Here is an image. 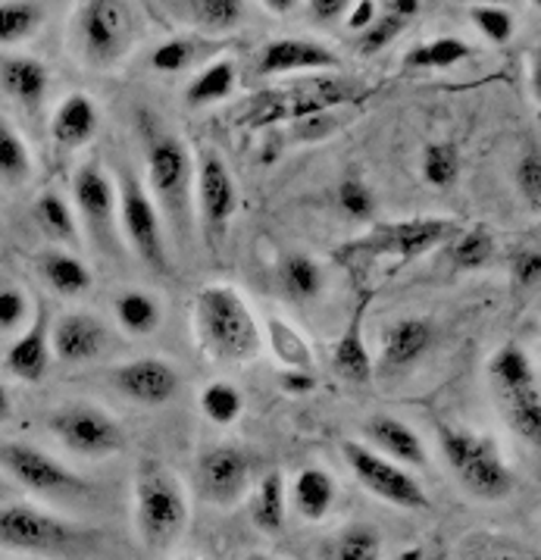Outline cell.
I'll use <instances>...</instances> for the list:
<instances>
[{
    "mask_svg": "<svg viewBox=\"0 0 541 560\" xmlns=\"http://www.w3.org/2000/svg\"><path fill=\"white\" fill-rule=\"evenodd\" d=\"M0 85L25 110H38L50 89V72L35 57H7L0 63Z\"/></svg>",
    "mask_w": 541,
    "mask_h": 560,
    "instance_id": "obj_22",
    "label": "cell"
},
{
    "mask_svg": "<svg viewBox=\"0 0 541 560\" xmlns=\"http://www.w3.org/2000/svg\"><path fill=\"white\" fill-rule=\"evenodd\" d=\"M254 526L267 536H279L285 526V479L282 472H267L254 489Z\"/></svg>",
    "mask_w": 541,
    "mask_h": 560,
    "instance_id": "obj_29",
    "label": "cell"
},
{
    "mask_svg": "<svg viewBox=\"0 0 541 560\" xmlns=\"http://www.w3.org/2000/svg\"><path fill=\"white\" fill-rule=\"evenodd\" d=\"M32 314V301L25 298L23 289H0V332L20 329Z\"/></svg>",
    "mask_w": 541,
    "mask_h": 560,
    "instance_id": "obj_46",
    "label": "cell"
},
{
    "mask_svg": "<svg viewBox=\"0 0 541 560\" xmlns=\"http://www.w3.org/2000/svg\"><path fill=\"white\" fill-rule=\"evenodd\" d=\"M97 126H101L97 104L91 101L85 91H72V94H67V97L60 101V107L54 113V119H50V135H54V141H57L60 148L75 151V148L89 144L91 138H94V132H97Z\"/></svg>",
    "mask_w": 541,
    "mask_h": 560,
    "instance_id": "obj_21",
    "label": "cell"
},
{
    "mask_svg": "<svg viewBox=\"0 0 541 560\" xmlns=\"http://www.w3.org/2000/svg\"><path fill=\"white\" fill-rule=\"evenodd\" d=\"M50 432L82 457H110L126 448V432L94 404H63L47 417Z\"/></svg>",
    "mask_w": 541,
    "mask_h": 560,
    "instance_id": "obj_7",
    "label": "cell"
},
{
    "mask_svg": "<svg viewBox=\"0 0 541 560\" xmlns=\"http://www.w3.org/2000/svg\"><path fill=\"white\" fill-rule=\"evenodd\" d=\"M110 348V329L89 311H69L50 332V351L63 363H91Z\"/></svg>",
    "mask_w": 541,
    "mask_h": 560,
    "instance_id": "obj_15",
    "label": "cell"
},
{
    "mask_svg": "<svg viewBox=\"0 0 541 560\" xmlns=\"http://www.w3.org/2000/svg\"><path fill=\"white\" fill-rule=\"evenodd\" d=\"M32 217H35L38 229L45 232L50 242L79 245V223H75V217H72V207H69L57 191L38 195V201L32 203Z\"/></svg>",
    "mask_w": 541,
    "mask_h": 560,
    "instance_id": "obj_30",
    "label": "cell"
},
{
    "mask_svg": "<svg viewBox=\"0 0 541 560\" xmlns=\"http://www.w3.org/2000/svg\"><path fill=\"white\" fill-rule=\"evenodd\" d=\"M72 195H75V207L85 217L89 229L101 238V245H107L110 232H114L116 220V185L114 179L97 166V163H85L75 170L72 176Z\"/></svg>",
    "mask_w": 541,
    "mask_h": 560,
    "instance_id": "obj_16",
    "label": "cell"
},
{
    "mask_svg": "<svg viewBox=\"0 0 541 560\" xmlns=\"http://www.w3.org/2000/svg\"><path fill=\"white\" fill-rule=\"evenodd\" d=\"M198 486L201 494L216 508L238 504L250 486V460L245 451L238 448H213L207 451L198 464Z\"/></svg>",
    "mask_w": 541,
    "mask_h": 560,
    "instance_id": "obj_14",
    "label": "cell"
},
{
    "mask_svg": "<svg viewBox=\"0 0 541 560\" xmlns=\"http://www.w3.org/2000/svg\"><path fill=\"white\" fill-rule=\"evenodd\" d=\"M195 195L201 207V223L207 238H216L226 232L228 220L235 217L238 207V185L228 173L226 160L216 151H203L195 170Z\"/></svg>",
    "mask_w": 541,
    "mask_h": 560,
    "instance_id": "obj_12",
    "label": "cell"
},
{
    "mask_svg": "<svg viewBox=\"0 0 541 560\" xmlns=\"http://www.w3.org/2000/svg\"><path fill=\"white\" fill-rule=\"evenodd\" d=\"M50 358H54V351H50L47 314L45 307L38 304L32 323H28V329L7 348L3 366H7L16 380L42 382L47 376V370H50Z\"/></svg>",
    "mask_w": 541,
    "mask_h": 560,
    "instance_id": "obj_18",
    "label": "cell"
},
{
    "mask_svg": "<svg viewBox=\"0 0 541 560\" xmlns=\"http://www.w3.org/2000/svg\"><path fill=\"white\" fill-rule=\"evenodd\" d=\"M351 10V3L348 0H310L307 3V13L314 16L316 23H332V20H339Z\"/></svg>",
    "mask_w": 541,
    "mask_h": 560,
    "instance_id": "obj_49",
    "label": "cell"
},
{
    "mask_svg": "<svg viewBox=\"0 0 541 560\" xmlns=\"http://www.w3.org/2000/svg\"><path fill=\"white\" fill-rule=\"evenodd\" d=\"M114 314L129 336H151L163 323L160 301L154 294L141 292V289H129V292L119 294L114 301Z\"/></svg>",
    "mask_w": 541,
    "mask_h": 560,
    "instance_id": "obj_28",
    "label": "cell"
},
{
    "mask_svg": "<svg viewBox=\"0 0 541 560\" xmlns=\"http://www.w3.org/2000/svg\"><path fill=\"white\" fill-rule=\"evenodd\" d=\"M404 20H398V16H391V13H383V16H376L369 28H363L361 32V42H357V50H361L363 57H373V54H379L383 47H388L401 32H404Z\"/></svg>",
    "mask_w": 541,
    "mask_h": 560,
    "instance_id": "obj_42",
    "label": "cell"
},
{
    "mask_svg": "<svg viewBox=\"0 0 541 560\" xmlns=\"http://www.w3.org/2000/svg\"><path fill=\"white\" fill-rule=\"evenodd\" d=\"M132 35H136V23L122 3L89 0L75 10V42L89 67H116L132 45Z\"/></svg>",
    "mask_w": 541,
    "mask_h": 560,
    "instance_id": "obj_5",
    "label": "cell"
},
{
    "mask_svg": "<svg viewBox=\"0 0 541 560\" xmlns=\"http://www.w3.org/2000/svg\"><path fill=\"white\" fill-rule=\"evenodd\" d=\"M267 7L275 10V13H289V10L294 7V0H267Z\"/></svg>",
    "mask_w": 541,
    "mask_h": 560,
    "instance_id": "obj_54",
    "label": "cell"
},
{
    "mask_svg": "<svg viewBox=\"0 0 541 560\" xmlns=\"http://www.w3.org/2000/svg\"><path fill=\"white\" fill-rule=\"evenodd\" d=\"M339 67V57L329 47L307 42V38H275L260 50L257 69L263 75H285V72H304V69Z\"/></svg>",
    "mask_w": 541,
    "mask_h": 560,
    "instance_id": "obj_19",
    "label": "cell"
},
{
    "mask_svg": "<svg viewBox=\"0 0 541 560\" xmlns=\"http://www.w3.org/2000/svg\"><path fill=\"white\" fill-rule=\"evenodd\" d=\"M45 25V7L28 0H0V47L28 42Z\"/></svg>",
    "mask_w": 541,
    "mask_h": 560,
    "instance_id": "obj_32",
    "label": "cell"
},
{
    "mask_svg": "<svg viewBox=\"0 0 541 560\" xmlns=\"http://www.w3.org/2000/svg\"><path fill=\"white\" fill-rule=\"evenodd\" d=\"M28 176H32L28 144L7 119H0V182L23 185V182H28Z\"/></svg>",
    "mask_w": 541,
    "mask_h": 560,
    "instance_id": "obj_36",
    "label": "cell"
},
{
    "mask_svg": "<svg viewBox=\"0 0 541 560\" xmlns=\"http://www.w3.org/2000/svg\"><path fill=\"white\" fill-rule=\"evenodd\" d=\"M148 176L163 210L176 220V229L181 232L188 223V207H191V191H195V166H191L188 148L176 135H157L151 141Z\"/></svg>",
    "mask_w": 541,
    "mask_h": 560,
    "instance_id": "obj_8",
    "label": "cell"
},
{
    "mask_svg": "<svg viewBox=\"0 0 541 560\" xmlns=\"http://www.w3.org/2000/svg\"><path fill=\"white\" fill-rule=\"evenodd\" d=\"M245 560H275V558H270V555H248Z\"/></svg>",
    "mask_w": 541,
    "mask_h": 560,
    "instance_id": "obj_55",
    "label": "cell"
},
{
    "mask_svg": "<svg viewBox=\"0 0 541 560\" xmlns=\"http://www.w3.org/2000/svg\"><path fill=\"white\" fill-rule=\"evenodd\" d=\"M435 345V329L426 316H398L383 329V370L404 373L426 358Z\"/></svg>",
    "mask_w": 541,
    "mask_h": 560,
    "instance_id": "obj_17",
    "label": "cell"
},
{
    "mask_svg": "<svg viewBox=\"0 0 541 560\" xmlns=\"http://www.w3.org/2000/svg\"><path fill=\"white\" fill-rule=\"evenodd\" d=\"M235 89V63L228 60H216L203 69L201 75L188 85V104L191 107H207V104H216L228 97Z\"/></svg>",
    "mask_w": 541,
    "mask_h": 560,
    "instance_id": "obj_37",
    "label": "cell"
},
{
    "mask_svg": "<svg viewBox=\"0 0 541 560\" xmlns=\"http://www.w3.org/2000/svg\"><path fill=\"white\" fill-rule=\"evenodd\" d=\"M267 341H270L272 354L282 360L289 370H301V373H310V366H314V351H310V345L304 341V336L289 326L285 319H279V316H270L267 319Z\"/></svg>",
    "mask_w": 541,
    "mask_h": 560,
    "instance_id": "obj_34",
    "label": "cell"
},
{
    "mask_svg": "<svg viewBox=\"0 0 541 560\" xmlns=\"http://www.w3.org/2000/svg\"><path fill=\"white\" fill-rule=\"evenodd\" d=\"M13 417V395H10V388L0 382V423H7Z\"/></svg>",
    "mask_w": 541,
    "mask_h": 560,
    "instance_id": "obj_53",
    "label": "cell"
},
{
    "mask_svg": "<svg viewBox=\"0 0 541 560\" xmlns=\"http://www.w3.org/2000/svg\"><path fill=\"white\" fill-rule=\"evenodd\" d=\"M514 272H517L519 285H522V289H539V279H541L539 247H526V250L517 257V267H514Z\"/></svg>",
    "mask_w": 541,
    "mask_h": 560,
    "instance_id": "obj_48",
    "label": "cell"
},
{
    "mask_svg": "<svg viewBox=\"0 0 541 560\" xmlns=\"http://www.w3.org/2000/svg\"><path fill=\"white\" fill-rule=\"evenodd\" d=\"M492 254H495V242H492V235H489L485 229H470V232H463V235H457V238H454L451 257L457 267H463V269L485 267V264L492 260Z\"/></svg>",
    "mask_w": 541,
    "mask_h": 560,
    "instance_id": "obj_41",
    "label": "cell"
},
{
    "mask_svg": "<svg viewBox=\"0 0 541 560\" xmlns=\"http://www.w3.org/2000/svg\"><path fill=\"white\" fill-rule=\"evenodd\" d=\"M292 492L297 514L304 516V520H310V523H319V520H326V516L332 514L339 486L322 467H307V470L297 472Z\"/></svg>",
    "mask_w": 541,
    "mask_h": 560,
    "instance_id": "obj_26",
    "label": "cell"
},
{
    "mask_svg": "<svg viewBox=\"0 0 541 560\" xmlns=\"http://www.w3.org/2000/svg\"><path fill=\"white\" fill-rule=\"evenodd\" d=\"M179 560H203V558H179Z\"/></svg>",
    "mask_w": 541,
    "mask_h": 560,
    "instance_id": "obj_57",
    "label": "cell"
},
{
    "mask_svg": "<svg viewBox=\"0 0 541 560\" xmlns=\"http://www.w3.org/2000/svg\"><path fill=\"white\" fill-rule=\"evenodd\" d=\"M470 16H473L475 28L495 45H504L514 35V16L501 7H473Z\"/></svg>",
    "mask_w": 541,
    "mask_h": 560,
    "instance_id": "obj_44",
    "label": "cell"
},
{
    "mask_svg": "<svg viewBox=\"0 0 541 560\" xmlns=\"http://www.w3.org/2000/svg\"><path fill=\"white\" fill-rule=\"evenodd\" d=\"M457 235V225L448 220H413V223H388L369 232L366 238H357L351 247L341 250V257H420L438 242H448Z\"/></svg>",
    "mask_w": 541,
    "mask_h": 560,
    "instance_id": "obj_11",
    "label": "cell"
},
{
    "mask_svg": "<svg viewBox=\"0 0 541 560\" xmlns=\"http://www.w3.org/2000/svg\"><path fill=\"white\" fill-rule=\"evenodd\" d=\"M176 10L185 13L181 20H188L203 32H226L245 16V7L238 0H188V3H176Z\"/></svg>",
    "mask_w": 541,
    "mask_h": 560,
    "instance_id": "obj_33",
    "label": "cell"
},
{
    "mask_svg": "<svg viewBox=\"0 0 541 560\" xmlns=\"http://www.w3.org/2000/svg\"><path fill=\"white\" fill-rule=\"evenodd\" d=\"M110 380L126 398L148 407L173 401L181 388V373L176 370V363L163 358H136L119 363Z\"/></svg>",
    "mask_w": 541,
    "mask_h": 560,
    "instance_id": "obj_13",
    "label": "cell"
},
{
    "mask_svg": "<svg viewBox=\"0 0 541 560\" xmlns=\"http://www.w3.org/2000/svg\"><path fill=\"white\" fill-rule=\"evenodd\" d=\"M504 407V417L507 423L514 427L519 439H526L529 445H539L541 442V392L539 385H529V388H519L514 395H504L501 398Z\"/></svg>",
    "mask_w": 541,
    "mask_h": 560,
    "instance_id": "obj_31",
    "label": "cell"
},
{
    "mask_svg": "<svg viewBox=\"0 0 541 560\" xmlns=\"http://www.w3.org/2000/svg\"><path fill=\"white\" fill-rule=\"evenodd\" d=\"M0 467L10 472L23 489L38 494H82L89 482L75 470H69L54 454L35 448L28 442H7L0 445Z\"/></svg>",
    "mask_w": 541,
    "mask_h": 560,
    "instance_id": "obj_9",
    "label": "cell"
},
{
    "mask_svg": "<svg viewBox=\"0 0 541 560\" xmlns=\"http://www.w3.org/2000/svg\"><path fill=\"white\" fill-rule=\"evenodd\" d=\"M366 439L373 442V451L395 460L398 467H426L428 464L420 435L395 417H385V413L373 417L366 423Z\"/></svg>",
    "mask_w": 541,
    "mask_h": 560,
    "instance_id": "obj_20",
    "label": "cell"
},
{
    "mask_svg": "<svg viewBox=\"0 0 541 560\" xmlns=\"http://www.w3.org/2000/svg\"><path fill=\"white\" fill-rule=\"evenodd\" d=\"M119 223L129 238V245L138 257L157 272H169L166 242H163V225H160L157 203L141 188L136 176H122L119 182Z\"/></svg>",
    "mask_w": 541,
    "mask_h": 560,
    "instance_id": "obj_10",
    "label": "cell"
},
{
    "mask_svg": "<svg viewBox=\"0 0 541 560\" xmlns=\"http://www.w3.org/2000/svg\"><path fill=\"white\" fill-rule=\"evenodd\" d=\"M467 57H470V47L460 38H435V42L413 47L404 57V63L410 69H448Z\"/></svg>",
    "mask_w": 541,
    "mask_h": 560,
    "instance_id": "obj_39",
    "label": "cell"
},
{
    "mask_svg": "<svg viewBox=\"0 0 541 560\" xmlns=\"http://www.w3.org/2000/svg\"><path fill=\"white\" fill-rule=\"evenodd\" d=\"M385 13H391V16L410 23V20L420 13V0H388V3H385Z\"/></svg>",
    "mask_w": 541,
    "mask_h": 560,
    "instance_id": "obj_52",
    "label": "cell"
},
{
    "mask_svg": "<svg viewBox=\"0 0 541 560\" xmlns=\"http://www.w3.org/2000/svg\"><path fill=\"white\" fill-rule=\"evenodd\" d=\"M438 445L451 467L460 489L475 501H504L517 489V476L507 467L504 454L492 435H482L473 429H460L442 423L438 427Z\"/></svg>",
    "mask_w": 541,
    "mask_h": 560,
    "instance_id": "obj_2",
    "label": "cell"
},
{
    "mask_svg": "<svg viewBox=\"0 0 541 560\" xmlns=\"http://www.w3.org/2000/svg\"><path fill=\"white\" fill-rule=\"evenodd\" d=\"M91 533L79 529L63 516L42 511L35 504H0V548L38 555V558H69L89 545Z\"/></svg>",
    "mask_w": 541,
    "mask_h": 560,
    "instance_id": "obj_4",
    "label": "cell"
},
{
    "mask_svg": "<svg viewBox=\"0 0 541 560\" xmlns=\"http://www.w3.org/2000/svg\"><path fill=\"white\" fill-rule=\"evenodd\" d=\"M0 492H3V482H0Z\"/></svg>",
    "mask_w": 541,
    "mask_h": 560,
    "instance_id": "obj_58",
    "label": "cell"
},
{
    "mask_svg": "<svg viewBox=\"0 0 541 560\" xmlns=\"http://www.w3.org/2000/svg\"><path fill=\"white\" fill-rule=\"evenodd\" d=\"M517 188L526 198V203L539 213L541 210V154L539 148L529 151L526 158L517 163Z\"/></svg>",
    "mask_w": 541,
    "mask_h": 560,
    "instance_id": "obj_45",
    "label": "cell"
},
{
    "mask_svg": "<svg viewBox=\"0 0 541 560\" xmlns=\"http://www.w3.org/2000/svg\"><path fill=\"white\" fill-rule=\"evenodd\" d=\"M339 207L344 217L351 220H369L376 213V195L357 179H344L339 185Z\"/></svg>",
    "mask_w": 541,
    "mask_h": 560,
    "instance_id": "obj_43",
    "label": "cell"
},
{
    "mask_svg": "<svg viewBox=\"0 0 541 560\" xmlns=\"http://www.w3.org/2000/svg\"><path fill=\"white\" fill-rule=\"evenodd\" d=\"M188 494L179 476L157 460H144L136 476V533L148 551H166L188 529Z\"/></svg>",
    "mask_w": 541,
    "mask_h": 560,
    "instance_id": "obj_3",
    "label": "cell"
},
{
    "mask_svg": "<svg viewBox=\"0 0 541 560\" xmlns=\"http://www.w3.org/2000/svg\"><path fill=\"white\" fill-rule=\"evenodd\" d=\"M344 460L351 472L357 476L363 489L369 494H376L379 501L401 508V511H428V494L426 489L395 460L383 457L379 451H373L369 445L361 442H344Z\"/></svg>",
    "mask_w": 541,
    "mask_h": 560,
    "instance_id": "obj_6",
    "label": "cell"
},
{
    "mask_svg": "<svg viewBox=\"0 0 541 560\" xmlns=\"http://www.w3.org/2000/svg\"><path fill=\"white\" fill-rule=\"evenodd\" d=\"M351 16L344 20L351 32H363V28H369L373 20H376V3H369V0H363V3H351V10H348Z\"/></svg>",
    "mask_w": 541,
    "mask_h": 560,
    "instance_id": "obj_51",
    "label": "cell"
},
{
    "mask_svg": "<svg viewBox=\"0 0 541 560\" xmlns=\"http://www.w3.org/2000/svg\"><path fill=\"white\" fill-rule=\"evenodd\" d=\"M385 538L373 523H348L322 541L319 560H383Z\"/></svg>",
    "mask_w": 541,
    "mask_h": 560,
    "instance_id": "obj_23",
    "label": "cell"
},
{
    "mask_svg": "<svg viewBox=\"0 0 541 560\" xmlns=\"http://www.w3.org/2000/svg\"><path fill=\"white\" fill-rule=\"evenodd\" d=\"M38 272H42L47 289L63 294V298H75L91 289V269L75 254L60 250V247L38 254Z\"/></svg>",
    "mask_w": 541,
    "mask_h": 560,
    "instance_id": "obj_25",
    "label": "cell"
},
{
    "mask_svg": "<svg viewBox=\"0 0 541 560\" xmlns=\"http://www.w3.org/2000/svg\"><path fill=\"white\" fill-rule=\"evenodd\" d=\"M366 307H369V294L357 301L354 314H351V323L341 336L339 348H336V370L339 376H344L348 382H369L373 380V358L363 345V316H366Z\"/></svg>",
    "mask_w": 541,
    "mask_h": 560,
    "instance_id": "obj_24",
    "label": "cell"
},
{
    "mask_svg": "<svg viewBox=\"0 0 541 560\" xmlns=\"http://www.w3.org/2000/svg\"><path fill=\"white\" fill-rule=\"evenodd\" d=\"M489 376H492V385L497 388V398L514 395V392L529 388V385H539L536 370H532V360H529V354L519 345L497 348L495 358L489 360Z\"/></svg>",
    "mask_w": 541,
    "mask_h": 560,
    "instance_id": "obj_27",
    "label": "cell"
},
{
    "mask_svg": "<svg viewBox=\"0 0 541 560\" xmlns=\"http://www.w3.org/2000/svg\"><path fill=\"white\" fill-rule=\"evenodd\" d=\"M195 329L203 354L245 363L260 354V329L245 298L228 285H207L195 298Z\"/></svg>",
    "mask_w": 541,
    "mask_h": 560,
    "instance_id": "obj_1",
    "label": "cell"
},
{
    "mask_svg": "<svg viewBox=\"0 0 541 560\" xmlns=\"http://www.w3.org/2000/svg\"><path fill=\"white\" fill-rule=\"evenodd\" d=\"M282 289L297 304L314 301L316 294L322 292V267L316 264L314 257H307V254L285 257L282 260Z\"/></svg>",
    "mask_w": 541,
    "mask_h": 560,
    "instance_id": "obj_35",
    "label": "cell"
},
{
    "mask_svg": "<svg viewBox=\"0 0 541 560\" xmlns=\"http://www.w3.org/2000/svg\"><path fill=\"white\" fill-rule=\"evenodd\" d=\"M460 173V158L454 144H428L423 151V176L435 188H451Z\"/></svg>",
    "mask_w": 541,
    "mask_h": 560,
    "instance_id": "obj_40",
    "label": "cell"
},
{
    "mask_svg": "<svg viewBox=\"0 0 541 560\" xmlns=\"http://www.w3.org/2000/svg\"><path fill=\"white\" fill-rule=\"evenodd\" d=\"M279 385L289 392V395H307V392H314L316 380L310 373H301V370H285L282 376H279Z\"/></svg>",
    "mask_w": 541,
    "mask_h": 560,
    "instance_id": "obj_50",
    "label": "cell"
},
{
    "mask_svg": "<svg viewBox=\"0 0 541 560\" xmlns=\"http://www.w3.org/2000/svg\"><path fill=\"white\" fill-rule=\"evenodd\" d=\"M482 560V558H479ZM485 560H514V558H497V555H485Z\"/></svg>",
    "mask_w": 541,
    "mask_h": 560,
    "instance_id": "obj_56",
    "label": "cell"
},
{
    "mask_svg": "<svg viewBox=\"0 0 541 560\" xmlns=\"http://www.w3.org/2000/svg\"><path fill=\"white\" fill-rule=\"evenodd\" d=\"M191 60H195V47L185 38H173L151 54V67L160 69V72H181V69L191 67Z\"/></svg>",
    "mask_w": 541,
    "mask_h": 560,
    "instance_id": "obj_47",
    "label": "cell"
},
{
    "mask_svg": "<svg viewBox=\"0 0 541 560\" xmlns=\"http://www.w3.org/2000/svg\"><path fill=\"white\" fill-rule=\"evenodd\" d=\"M242 407H245V398L232 382H210L201 392V410L216 427L235 423L242 417Z\"/></svg>",
    "mask_w": 541,
    "mask_h": 560,
    "instance_id": "obj_38",
    "label": "cell"
}]
</instances>
